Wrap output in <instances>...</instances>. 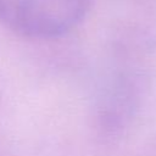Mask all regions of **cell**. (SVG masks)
<instances>
[{"label": "cell", "mask_w": 156, "mask_h": 156, "mask_svg": "<svg viewBox=\"0 0 156 156\" xmlns=\"http://www.w3.org/2000/svg\"><path fill=\"white\" fill-rule=\"evenodd\" d=\"M89 4L90 0H0V20L21 35L50 39L73 29Z\"/></svg>", "instance_id": "1"}]
</instances>
